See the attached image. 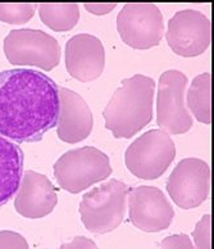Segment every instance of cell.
I'll return each instance as SVG.
<instances>
[{"label":"cell","mask_w":214,"mask_h":249,"mask_svg":"<svg viewBox=\"0 0 214 249\" xmlns=\"http://www.w3.org/2000/svg\"><path fill=\"white\" fill-rule=\"evenodd\" d=\"M59 91L54 80L31 68L0 72V135L36 142L58 124Z\"/></svg>","instance_id":"obj_1"},{"label":"cell","mask_w":214,"mask_h":249,"mask_svg":"<svg viewBox=\"0 0 214 249\" xmlns=\"http://www.w3.org/2000/svg\"><path fill=\"white\" fill-rule=\"evenodd\" d=\"M155 81L145 75L123 78L103 110L105 127L115 138L130 139L153 118Z\"/></svg>","instance_id":"obj_2"},{"label":"cell","mask_w":214,"mask_h":249,"mask_svg":"<svg viewBox=\"0 0 214 249\" xmlns=\"http://www.w3.org/2000/svg\"><path fill=\"white\" fill-rule=\"evenodd\" d=\"M130 188L111 178L85 193L80 203V214L85 228L94 234H107L125 218Z\"/></svg>","instance_id":"obj_3"},{"label":"cell","mask_w":214,"mask_h":249,"mask_svg":"<svg viewBox=\"0 0 214 249\" xmlns=\"http://www.w3.org/2000/svg\"><path fill=\"white\" fill-rule=\"evenodd\" d=\"M112 171L109 157L95 146L68 150L54 163V176L58 184L72 194L109 178Z\"/></svg>","instance_id":"obj_4"},{"label":"cell","mask_w":214,"mask_h":249,"mask_svg":"<svg viewBox=\"0 0 214 249\" xmlns=\"http://www.w3.org/2000/svg\"><path fill=\"white\" fill-rule=\"evenodd\" d=\"M176 157L175 142L162 128L144 132L125 153L126 166L144 180H154L167 171Z\"/></svg>","instance_id":"obj_5"},{"label":"cell","mask_w":214,"mask_h":249,"mask_svg":"<svg viewBox=\"0 0 214 249\" xmlns=\"http://www.w3.org/2000/svg\"><path fill=\"white\" fill-rule=\"evenodd\" d=\"M4 53L12 64L35 66L50 71L61 61V45L43 30H12L4 39Z\"/></svg>","instance_id":"obj_6"},{"label":"cell","mask_w":214,"mask_h":249,"mask_svg":"<svg viewBox=\"0 0 214 249\" xmlns=\"http://www.w3.org/2000/svg\"><path fill=\"white\" fill-rule=\"evenodd\" d=\"M187 82V76L179 70L165 71L159 78L157 124L167 134H185L193 126V117L185 100Z\"/></svg>","instance_id":"obj_7"},{"label":"cell","mask_w":214,"mask_h":249,"mask_svg":"<svg viewBox=\"0 0 214 249\" xmlns=\"http://www.w3.org/2000/svg\"><path fill=\"white\" fill-rule=\"evenodd\" d=\"M117 30L131 48L157 47L165 35L163 15L155 4H126L117 16Z\"/></svg>","instance_id":"obj_8"},{"label":"cell","mask_w":214,"mask_h":249,"mask_svg":"<svg viewBox=\"0 0 214 249\" xmlns=\"http://www.w3.org/2000/svg\"><path fill=\"white\" fill-rule=\"evenodd\" d=\"M211 168L200 158L180 160L167 180V192L172 200L183 210L197 208L209 196Z\"/></svg>","instance_id":"obj_9"},{"label":"cell","mask_w":214,"mask_h":249,"mask_svg":"<svg viewBox=\"0 0 214 249\" xmlns=\"http://www.w3.org/2000/svg\"><path fill=\"white\" fill-rule=\"evenodd\" d=\"M165 37L176 54L197 57L203 54L211 44L212 23L201 12L183 9L169 19Z\"/></svg>","instance_id":"obj_10"},{"label":"cell","mask_w":214,"mask_h":249,"mask_svg":"<svg viewBox=\"0 0 214 249\" xmlns=\"http://www.w3.org/2000/svg\"><path fill=\"white\" fill-rule=\"evenodd\" d=\"M130 221L147 232H158L171 226L175 210L165 193L155 186H136L129 190Z\"/></svg>","instance_id":"obj_11"},{"label":"cell","mask_w":214,"mask_h":249,"mask_svg":"<svg viewBox=\"0 0 214 249\" xmlns=\"http://www.w3.org/2000/svg\"><path fill=\"white\" fill-rule=\"evenodd\" d=\"M105 50L97 36L79 34L66 44V67L72 77L80 81H93L103 73Z\"/></svg>","instance_id":"obj_12"},{"label":"cell","mask_w":214,"mask_h":249,"mask_svg":"<svg viewBox=\"0 0 214 249\" xmlns=\"http://www.w3.org/2000/svg\"><path fill=\"white\" fill-rule=\"evenodd\" d=\"M57 203V190L45 175L33 170L23 172L15 198L18 213L27 218L45 217L53 212Z\"/></svg>","instance_id":"obj_13"},{"label":"cell","mask_w":214,"mask_h":249,"mask_svg":"<svg viewBox=\"0 0 214 249\" xmlns=\"http://www.w3.org/2000/svg\"><path fill=\"white\" fill-rule=\"evenodd\" d=\"M59 91V116L58 136L69 144L82 142L91 134L94 118L89 104L76 91L58 85Z\"/></svg>","instance_id":"obj_14"},{"label":"cell","mask_w":214,"mask_h":249,"mask_svg":"<svg viewBox=\"0 0 214 249\" xmlns=\"http://www.w3.org/2000/svg\"><path fill=\"white\" fill-rule=\"evenodd\" d=\"M23 162L21 148L0 135V207L16 196L23 175Z\"/></svg>","instance_id":"obj_15"},{"label":"cell","mask_w":214,"mask_h":249,"mask_svg":"<svg viewBox=\"0 0 214 249\" xmlns=\"http://www.w3.org/2000/svg\"><path fill=\"white\" fill-rule=\"evenodd\" d=\"M211 86L212 78L209 72L200 73L191 81L187 90V106L191 113L195 116L199 122L211 124L212 109H211Z\"/></svg>","instance_id":"obj_16"},{"label":"cell","mask_w":214,"mask_h":249,"mask_svg":"<svg viewBox=\"0 0 214 249\" xmlns=\"http://www.w3.org/2000/svg\"><path fill=\"white\" fill-rule=\"evenodd\" d=\"M41 21L54 31H68L73 29L80 19L77 4H41L39 5Z\"/></svg>","instance_id":"obj_17"},{"label":"cell","mask_w":214,"mask_h":249,"mask_svg":"<svg viewBox=\"0 0 214 249\" xmlns=\"http://www.w3.org/2000/svg\"><path fill=\"white\" fill-rule=\"evenodd\" d=\"M36 9L37 4H0V21L22 25L33 18Z\"/></svg>","instance_id":"obj_18"},{"label":"cell","mask_w":214,"mask_h":249,"mask_svg":"<svg viewBox=\"0 0 214 249\" xmlns=\"http://www.w3.org/2000/svg\"><path fill=\"white\" fill-rule=\"evenodd\" d=\"M195 249H211V214H205L198 221L193 231Z\"/></svg>","instance_id":"obj_19"},{"label":"cell","mask_w":214,"mask_h":249,"mask_svg":"<svg viewBox=\"0 0 214 249\" xmlns=\"http://www.w3.org/2000/svg\"><path fill=\"white\" fill-rule=\"evenodd\" d=\"M0 249H30L27 240L21 234L11 230L0 231Z\"/></svg>","instance_id":"obj_20"},{"label":"cell","mask_w":214,"mask_h":249,"mask_svg":"<svg viewBox=\"0 0 214 249\" xmlns=\"http://www.w3.org/2000/svg\"><path fill=\"white\" fill-rule=\"evenodd\" d=\"M161 249H195L189 235L175 234L165 238L161 243Z\"/></svg>","instance_id":"obj_21"},{"label":"cell","mask_w":214,"mask_h":249,"mask_svg":"<svg viewBox=\"0 0 214 249\" xmlns=\"http://www.w3.org/2000/svg\"><path fill=\"white\" fill-rule=\"evenodd\" d=\"M58 249H99L94 240L86 236H76L71 242L62 244Z\"/></svg>","instance_id":"obj_22"},{"label":"cell","mask_w":214,"mask_h":249,"mask_svg":"<svg viewBox=\"0 0 214 249\" xmlns=\"http://www.w3.org/2000/svg\"><path fill=\"white\" fill-rule=\"evenodd\" d=\"M115 8V3H109V4H91V3H86L85 4V9L93 13L95 16H103L109 13L111 11H113Z\"/></svg>","instance_id":"obj_23"}]
</instances>
